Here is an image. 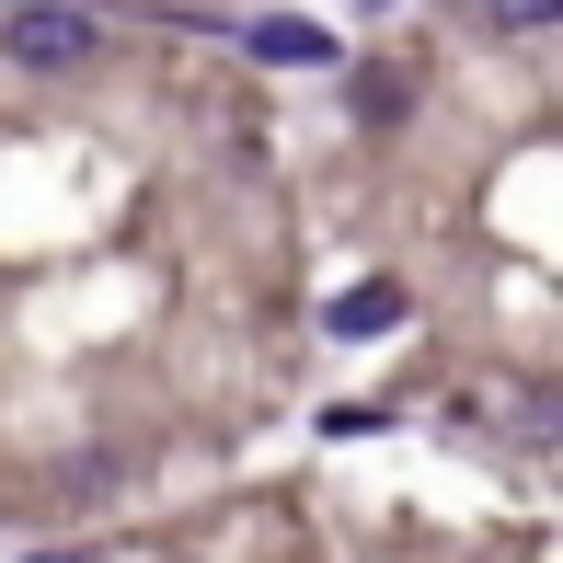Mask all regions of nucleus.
Returning a JSON list of instances; mask_svg holds the SVG:
<instances>
[{
	"mask_svg": "<svg viewBox=\"0 0 563 563\" xmlns=\"http://www.w3.org/2000/svg\"><path fill=\"white\" fill-rule=\"evenodd\" d=\"M81 46H92V12H46V0H23V12H12V58H23V69H69Z\"/></svg>",
	"mask_w": 563,
	"mask_h": 563,
	"instance_id": "nucleus-1",
	"label": "nucleus"
},
{
	"mask_svg": "<svg viewBox=\"0 0 563 563\" xmlns=\"http://www.w3.org/2000/svg\"><path fill=\"white\" fill-rule=\"evenodd\" d=\"M322 322H334L345 345H379V334H391V322H402V288H391V276H368V288H345V299H334V311H322Z\"/></svg>",
	"mask_w": 563,
	"mask_h": 563,
	"instance_id": "nucleus-3",
	"label": "nucleus"
},
{
	"mask_svg": "<svg viewBox=\"0 0 563 563\" xmlns=\"http://www.w3.org/2000/svg\"><path fill=\"white\" fill-rule=\"evenodd\" d=\"M12 12H23V0H12Z\"/></svg>",
	"mask_w": 563,
	"mask_h": 563,
	"instance_id": "nucleus-6",
	"label": "nucleus"
},
{
	"mask_svg": "<svg viewBox=\"0 0 563 563\" xmlns=\"http://www.w3.org/2000/svg\"><path fill=\"white\" fill-rule=\"evenodd\" d=\"M472 12H483V23H495V35H541V23L563 12V0H472Z\"/></svg>",
	"mask_w": 563,
	"mask_h": 563,
	"instance_id": "nucleus-4",
	"label": "nucleus"
},
{
	"mask_svg": "<svg viewBox=\"0 0 563 563\" xmlns=\"http://www.w3.org/2000/svg\"><path fill=\"white\" fill-rule=\"evenodd\" d=\"M35 563H92V552H35Z\"/></svg>",
	"mask_w": 563,
	"mask_h": 563,
	"instance_id": "nucleus-5",
	"label": "nucleus"
},
{
	"mask_svg": "<svg viewBox=\"0 0 563 563\" xmlns=\"http://www.w3.org/2000/svg\"><path fill=\"white\" fill-rule=\"evenodd\" d=\"M253 58L265 69H334V35H322V23H299V12H276V23H253Z\"/></svg>",
	"mask_w": 563,
	"mask_h": 563,
	"instance_id": "nucleus-2",
	"label": "nucleus"
}]
</instances>
